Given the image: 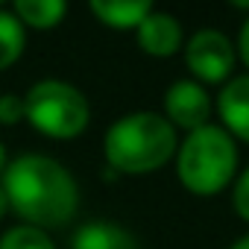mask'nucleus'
I'll list each match as a JSON object with an SVG mask.
<instances>
[{
    "instance_id": "nucleus-1",
    "label": "nucleus",
    "mask_w": 249,
    "mask_h": 249,
    "mask_svg": "<svg viewBox=\"0 0 249 249\" xmlns=\"http://www.w3.org/2000/svg\"><path fill=\"white\" fill-rule=\"evenodd\" d=\"M0 188L24 226H36L41 231L71 223L79 208L73 173L44 153H24L12 159L0 176Z\"/></svg>"
},
{
    "instance_id": "nucleus-2",
    "label": "nucleus",
    "mask_w": 249,
    "mask_h": 249,
    "mask_svg": "<svg viewBox=\"0 0 249 249\" xmlns=\"http://www.w3.org/2000/svg\"><path fill=\"white\" fill-rule=\"evenodd\" d=\"M176 147H179L176 129L159 111L123 114L111 123L103 138L106 167L126 176H144L161 170L176 156Z\"/></svg>"
},
{
    "instance_id": "nucleus-3",
    "label": "nucleus",
    "mask_w": 249,
    "mask_h": 249,
    "mask_svg": "<svg viewBox=\"0 0 249 249\" xmlns=\"http://www.w3.org/2000/svg\"><path fill=\"white\" fill-rule=\"evenodd\" d=\"M176 176L182 188L196 196H214L226 191L237 176L234 138L217 123L188 132L176 147Z\"/></svg>"
},
{
    "instance_id": "nucleus-4",
    "label": "nucleus",
    "mask_w": 249,
    "mask_h": 249,
    "mask_svg": "<svg viewBox=\"0 0 249 249\" xmlns=\"http://www.w3.org/2000/svg\"><path fill=\"white\" fill-rule=\"evenodd\" d=\"M24 120L47 138L71 141L88 129L91 106L85 94L65 79H38L24 94Z\"/></svg>"
},
{
    "instance_id": "nucleus-5",
    "label": "nucleus",
    "mask_w": 249,
    "mask_h": 249,
    "mask_svg": "<svg viewBox=\"0 0 249 249\" xmlns=\"http://www.w3.org/2000/svg\"><path fill=\"white\" fill-rule=\"evenodd\" d=\"M185 65L199 85L226 82L234 71V44L220 30H196L185 44Z\"/></svg>"
},
{
    "instance_id": "nucleus-6",
    "label": "nucleus",
    "mask_w": 249,
    "mask_h": 249,
    "mask_svg": "<svg viewBox=\"0 0 249 249\" xmlns=\"http://www.w3.org/2000/svg\"><path fill=\"white\" fill-rule=\"evenodd\" d=\"M164 117L173 129H202L211 123V97L196 79H176L164 91Z\"/></svg>"
},
{
    "instance_id": "nucleus-7",
    "label": "nucleus",
    "mask_w": 249,
    "mask_h": 249,
    "mask_svg": "<svg viewBox=\"0 0 249 249\" xmlns=\"http://www.w3.org/2000/svg\"><path fill=\"white\" fill-rule=\"evenodd\" d=\"M135 38H138V47L156 59H167L185 47V33H182L179 18H173L170 12H159V9H153L138 24Z\"/></svg>"
},
{
    "instance_id": "nucleus-8",
    "label": "nucleus",
    "mask_w": 249,
    "mask_h": 249,
    "mask_svg": "<svg viewBox=\"0 0 249 249\" xmlns=\"http://www.w3.org/2000/svg\"><path fill=\"white\" fill-rule=\"evenodd\" d=\"M217 114L231 138L249 144V73H237L223 82L217 94Z\"/></svg>"
},
{
    "instance_id": "nucleus-9",
    "label": "nucleus",
    "mask_w": 249,
    "mask_h": 249,
    "mask_svg": "<svg viewBox=\"0 0 249 249\" xmlns=\"http://www.w3.org/2000/svg\"><path fill=\"white\" fill-rule=\"evenodd\" d=\"M71 249H138V243L129 229L111 220H91L73 231Z\"/></svg>"
},
{
    "instance_id": "nucleus-10",
    "label": "nucleus",
    "mask_w": 249,
    "mask_h": 249,
    "mask_svg": "<svg viewBox=\"0 0 249 249\" xmlns=\"http://www.w3.org/2000/svg\"><path fill=\"white\" fill-rule=\"evenodd\" d=\"M91 15L108 30H138V24L153 12L150 0H91Z\"/></svg>"
},
{
    "instance_id": "nucleus-11",
    "label": "nucleus",
    "mask_w": 249,
    "mask_h": 249,
    "mask_svg": "<svg viewBox=\"0 0 249 249\" xmlns=\"http://www.w3.org/2000/svg\"><path fill=\"white\" fill-rule=\"evenodd\" d=\"M12 15L24 24V30H53L68 15V3L65 0H15Z\"/></svg>"
},
{
    "instance_id": "nucleus-12",
    "label": "nucleus",
    "mask_w": 249,
    "mask_h": 249,
    "mask_svg": "<svg viewBox=\"0 0 249 249\" xmlns=\"http://www.w3.org/2000/svg\"><path fill=\"white\" fill-rule=\"evenodd\" d=\"M27 47V30L12 15V9H0V71L12 68Z\"/></svg>"
},
{
    "instance_id": "nucleus-13",
    "label": "nucleus",
    "mask_w": 249,
    "mask_h": 249,
    "mask_svg": "<svg viewBox=\"0 0 249 249\" xmlns=\"http://www.w3.org/2000/svg\"><path fill=\"white\" fill-rule=\"evenodd\" d=\"M0 249H56L53 237L36 226H12L0 237Z\"/></svg>"
},
{
    "instance_id": "nucleus-14",
    "label": "nucleus",
    "mask_w": 249,
    "mask_h": 249,
    "mask_svg": "<svg viewBox=\"0 0 249 249\" xmlns=\"http://www.w3.org/2000/svg\"><path fill=\"white\" fill-rule=\"evenodd\" d=\"M24 114V94H0V126H15Z\"/></svg>"
},
{
    "instance_id": "nucleus-15",
    "label": "nucleus",
    "mask_w": 249,
    "mask_h": 249,
    "mask_svg": "<svg viewBox=\"0 0 249 249\" xmlns=\"http://www.w3.org/2000/svg\"><path fill=\"white\" fill-rule=\"evenodd\" d=\"M231 208L237 211L240 220L249 223V167L234 179V188H231Z\"/></svg>"
},
{
    "instance_id": "nucleus-16",
    "label": "nucleus",
    "mask_w": 249,
    "mask_h": 249,
    "mask_svg": "<svg viewBox=\"0 0 249 249\" xmlns=\"http://www.w3.org/2000/svg\"><path fill=\"white\" fill-rule=\"evenodd\" d=\"M237 56H240V62L246 65V71H249V15L243 18L240 33H237Z\"/></svg>"
},
{
    "instance_id": "nucleus-17",
    "label": "nucleus",
    "mask_w": 249,
    "mask_h": 249,
    "mask_svg": "<svg viewBox=\"0 0 249 249\" xmlns=\"http://www.w3.org/2000/svg\"><path fill=\"white\" fill-rule=\"evenodd\" d=\"M6 164H9V156H6V147H3V141H0V176H3Z\"/></svg>"
},
{
    "instance_id": "nucleus-18",
    "label": "nucleus",
    "mask_w": 249,
    "mask_h": 249,
    "mask_svg": "<svg viewBox=\"0 0 249 249\" xmlns=\"http://www.w3.org/2000/svg\"><path fill=\"white\" fill-rule=\"evenodd\" d=\"M6 211H9V199H6V194H3V188H0V220L6 217Z\"/></svg>"
},
{
    "instance_id": "nucleus-19",
    "label": "nucleus",
    "mask_w": 249,
    "mask_h": 249,
    "mask_svg": "<svg viewBox=\"0 0 249 249\" xmlns=\"http://www.w3.org/2000/svg\"><path fill=\"white\" fill-rule=\"evenodd\" d=\"M229 249H249V234H243L240 240H234V243H231Z\"/></svg>"
},
{
    "instance_id": "nucleus-20",
    "label": "nucleus",
    "mask_w": 249,
    "mask_h": 249,
    "mask_svg": "<svg viewBox=\"0 0 249 249\" xmlns=\"http://www.w3.org/2000/svg\"><path fill=\"white\" fill-rule=\"evenodd\" d=\"M231 6H234V9H243V12H249V0H231Z\"/></svg>"
}]
</instances>
